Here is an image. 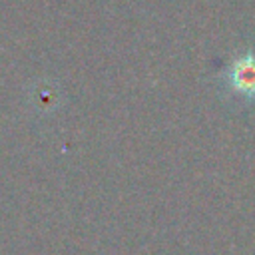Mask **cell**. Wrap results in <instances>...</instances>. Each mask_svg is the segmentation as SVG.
<instances>
[{
    "mask_svg": "<svg viewBox=\"0 0 255 255\" xmlns=\"http://www.w3.org/2000/svg\"><path fill=\"white\" fill-rule=\"evenodd\" d=\"M231 78H233L231 82L235 84L237 90H241L245 94L255 92V62H251L247 58L243 62H237Z\"/></svg>",
    "mask_w": 255,
    "mask_h": 255,
    "instance_id": "1",
    "label": "cell"
}]
</instances>
